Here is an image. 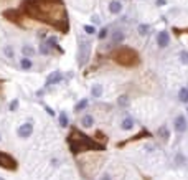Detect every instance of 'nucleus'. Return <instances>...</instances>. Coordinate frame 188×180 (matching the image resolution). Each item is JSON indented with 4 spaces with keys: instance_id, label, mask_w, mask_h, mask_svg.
Wrapping results in <instances>:
<instances>
[{
    "instance_id": "obj_24",
    "label": "nucleus",
    "mask_w": 188,
    "mask_h": 180,
    "mask_svg": "<svg viewBox=\"0 0 188 180\" xmlns=\"http://www.w3.org/2000/svg\"><path fill=\"white\" fill-rule=\"evenodd\" d=\"M127 102H129L127 96H121V98H119V104H121V106H126Z\"/></svg>"
},
{
    "instance_id": "obj_26",
    "label": "nucleus",
    "mask_w": 188,
    "mask_h": 180,
    "mask_svg": "<svg viewBox=\"0 0 188 180\" xmlns=\"http://www.w3.org/2000/svg\"><path fill=\"white\" fill-rule=\"evenodd\" d=\"M106 37H107V28H102V30L101 32H99V38H106Z\"/></svg>"
},
{
    "instance_id": "obj_15",
    "label": "nucleus",
    "mask_w": 188,
    "mask_h": 180,
    "mask_svg": "<svg viewBox=\"0 0 188 180\" xmlns=\"http://www.w3.org/2000/svg\"><path fill=\"white\" fill-rule=\"evenodd\" d=\"M180 101L181 102H188V89L186 88L180 89Z\"/></svg>"
},
{
    "instance_id": "obj_16",
    "label": "nucleus",
    "mask_w": 188,
    "mask_h": 180,
    "mask_svg": "<svg viewBox=\"0 0 188 180\" xmlns=\"http://www.w3.org/2000/svg\"><path fill=\"white\" fill-rule=\"evenodd\" d=\"M101 94H102V86H101V84H96V86L92 88V96H94V98H99Z\"/></svg>"
},
{
    "instance_id": "obj_19",
    "label": "nucleus",
    "mask_w": 188,
    "mask_h": 180,
    "mask_svg": "<svg viewBox=\"0 0 188 180\" xmlns=\"http://www.w3.org/2000/svg\"><path fill=\"white\" fill-rule=\"evenodd\" d=\"M87 104H89V101H87V99L79 101V102H78V106H76V111H83L84 108H87Z\"/></svg>"
},
{
    "instance_id": "obj_6",
    "label": "nucleus",
    "mask_w": 188,
    "mask_h": 180,
    "mask_svg": "<svg viewBox=\"0 0 188 180\" xmlns=\"http://www.w3.org/2000/svg\"><path fill=\"white\" fill-rule=\"evenodd\" d=\"M168 42H170V37H168L167 32H160V33H158L157 43H158V46H160V48H165V46L168 45Z\"/></svg>"
},
{
    "instance_id": "obj_11",
    "label": "nucleus",
    "mask_w": 188,
    "mask_h": 180,
    "mask_svg": "<svg viewBox=\"0 0 188 180\" xmlns=\"http://www.w3.org/2000/svg\"><path fill=\"white\" fill-rule=\"evenodd\" d=\"M132 127H134V122H132V119L129 118V116H127V118H124V119H122V129L129 131V129H132Z\"/></svg>"
},
{
    "instance_id": "obj_25",
    "label": "nucleus",
    "mask_w": 188,
    "mask_h": 180,
    "mask_svg": "<svg viewBox=\"0 0 188 180\" xmlns=\"http://www.w3.org/2000/svg\"><path fill=\"white\" fill-rule=\"evenodd\" d=\"M84 32H86L87 35H92V33H94V27H91V25H86V27H84Z\"/></svg>"
},
{
    "instance_id": "obj_20",
    "label": "nucleus",
    "mask_w": 188,
    "mask_h": 180,
    "mask_svg": "<svg viewBox=\"0 0 188 180\" xmlns=\"http://www.w3.org/2000/svg\"><path fill=\"white\" fill-rule=\"evenodd\" d=\"M180 60L183 65H188V51H181L180 53Z\"/></svg>"
},
{
    "instance_id": "obj_10",
    "label": "nucleus",
    "mask_w": 188,
    "mask_h": 180,
    "mask_svg": "<svg viewBox=\"0 0 188 180\" xmlns=\"http://www.w3.org/2000/svg\"><path fill=\"white\" fill-rule=\"evenodd\" d=\"M22 53L28 58V56H33L35 55V50H33V46H30V45H23L22 46Z\"/></svg>"
},
{
    "instance_id": "obj_7",
    "label": "nucleus",
    "mask_w": 188,
    "mask_h": 180,
    "mask_svg": "<svg viewBox=\"0 0 188 180\" xmlns=\"http://www.w3.org/2000/svg\"><path fill=\"white\" fill-rule=\"evenodd\" d=\"M175 127H177L178 132H185L186 131V119L183 116H178L177 119H175Z\"/></svg>"
},
{
    "instance_id": "obj_17",
    "label": "nucleus",
    "mask_w": 188,
    "mask_h": 180,
    "mask_svg": "<svg viewBox=\"0 0 188 180\" xmlns=\"http://www.w3.org/2000/svg\"><path fill=\"white\" fill-rule=\"evenodd\" d=\"M60 124H61V127H66L68 126V116H66V112H60Z\"/></svg>"
},
{
    "instance_id": "obj_2",
    "label": "nucleus",
    "mask_w": 188,
    "mask_h": 180,
    "mask_svg": "<svg viewBox=\"0 0 188 180\" xmlns=\"http://www.w3.org/2000/svg\"><path fill=\"white\" fill-rule=\"evenodd\" d=\"M68 142H69V147H71L73 154H79V152L91 150V149L92 150H104V146H99L97 142H94L91 137L84 136L83 132H79L78 129H73L69 132Z\"/></svg>"
},
{
    "instance_id": "obj_29",
    "label": "nucleus",
    "mask_w": 188,
    "mask_h": 180,
    "mask_svg": "<svg viewBox=\"0 0 188 180\" xmlns=\"http://www.w3.org/2000/svg\"><path fill=\"white\" fill-rule=\"evenodd\" d=\"M157 5H160V7H162V5H165V0H157Z\"/></svg>"
},
{
    "instance_id": "obj_30",
    "label": "nucleus",
    "mask_w": 188,
    "mask_h": 180,
    "mask_svg": "<svg viewBox=\"0 0 188 180\" xmlns=\"http://www.w3.org/2000/svg\"><path fill=\"white\" fill-rule=\"evenodd\" d=\"M101 180H111V177H109V175H104V177H102Z\"/></svg>"
},
{
    "instance_id": "obj_18",
    "label": "nucleus",
    "mask_w": 188,
    "mask_h": 180,
    "mask_svg": "<svg viewBox=\"0 0 188 180\" xmlns=\"http://www.w3.org/2000/svg\"><path fill=\"white\" fill-rule=\"evenodd\" d=\"M20 65H22L23 69H30V68H32V61L28 60V58H23V60L20 61Z\"/></svg>"
},
{
    "instance_id": "obj_31",
    "label": "nucleus",
    "mask_w": 188,
    "mask_h": 180,
    "mask_svg": "<svg viewBox=\"0 0 188 180\" xmlns=\"http://www.w3.org/2000/svg\"><path fill=\"white\" fill-rule=\"evenodd\" d=\"M0 180H3V178H2V177H0Z\"/></svg>"
},
{
    "instance_id": "obj_23",
    "label": "nucleus",
    "mask_w": 188,
    "mask_h": 180,
    "mask_svg": "<svg viewBox=\"0 0 188 180\" xmlns=\"http://www.w3.org/2000/svg\"><path fill=\"white\" fill-rule=\"evenodd\" d=\"M40 51H42L43 55H48V53H50V48L46 46V43H43V45H42V48H40Z\"/></svg>"
},
{
    "instance_id": "obj_9",
    "label": "nucleus",
    "mask_w": 188,
    "mask_h": 180,
    "mask_svg": "<svg viewBox=\"0 0 188 180\" xmlns=\"http://www.w3.org/2000/svg\"><path fill=\"white\" fill-rule=\"evenodd\" d=\"M109 10H111V13H121L122 12V3L121 2H111Z\"/></svg>"
},
{
    "instance_id": "obj_22",
    "label": "nucleus",
    "mask_w": 188,
    "mask_h": 180,
    "mask_svg": "<svg viewBox=\"0 0 188 180\" xmlns=\"http://www.w3.org/2000/svg\"><path fill=\"white\" fill-rule=\"evenodd\" d=\"M147 32H149V27L147 25H139V33L140 35H145Z\"/></svg>"
},
{
    "instance_id": "obj_8",
    "label": "nucleus",
    "mask_w": 188,
    "mask_h": 180,
    "mask_svg": "<svg viewBox=\"0 0 188 180\" xmlns=\"http://www.w3.org/2000/svg\"><path fill=\"white\" fill-rule=\"evenodd\" d=\"M61 79V74H60V71H53L48 78H46V84H55V83H58V81Z\"/></svg>"
},
{
    "instance_id": "obj_12",
    "label": "nucleus",
    "mask_w": 188,
    "mask_h": 180,
    "mask_svg": "<svg viewBox=\"0 0 188 180\" xmlns=\"http://www.w3.org/2000/svg\"><path fill=\"white\" fill-rule=\"evenodd\" d=\"M124 40V33L122 32H114L112 33V43H121Z\"/></svg>"
},
{
    "instance_id": "obj_4",
    "label": "nucleus",
    "mask_w": 188,
    "mask_h": 180,
    "mask_svg": "<svg viewBox=\"0 0 188 180\" xmlns=\"http://www.w3.org/2000/svg\"><path fill=\"white\" fill-rule=\"evenodd\" d=\"M0 167H3V169H7V170H15L17 169V160L13 157H10L8 154L0 152Z\"/></svg>"
},
{
    "instance_id": "obj_1",
    "label": "nucleus",
    "mask_w": 188,
    "mask_h": 180,
    "mask_svg": "<svg viewBox=\"0 0 188 180\" xmlns=\"http://www.w3.org/2000/svg\"><path fill=\"white\" fill-rule=\"evenodd\" d=\"M27 8L28 13L35 18L68 30V18L64 7L61 5V0H32L27 3Z\"/></svg>"
},
{
    "instance_id": "obj_28",
    "label": "nucleus",
    "mask_w": 188,
    "mask_h": 180,
    "mask_svg": "<svg viewBox=\"0 0 188 180\" xmlns=\"http://www.w3.org/2000/svg\"><path fill=\"white\" fill-rule=\"evenodd\" d=\"M46 111H48L50 116H55V111H51V108H46Z\"/></svg>"
},
{
    "instance_id": "obj_27",
    "label": "nucleus",
    "mask_w": 188,
    "mask_h": 180,
    "mask_svg": "<svg viewBox=\"0 0 188 180\" xmlns=\"http://www.w3.org/2000/svg\"><path fill=\"white\" fill-rule=\"evenodd\" d=\"M17 108H18V101H12V104H10V111H15Z\"/></svg>"
},
{
    "instance_id": "obj_14",
    "label": "nucleus",
    "mask_w": 188,
    "mask_h": 180,
    "mask_svg": "<svg viewBox=\"0 0 188 180\" xmlns=\"http://www.w3.org/2000/svg\"><path fill=\"white\" fill-rule=\"evenodd\" d=\"M158 136H160L162 139H165V141H167V139L170 137V132H168V129H167L165 126H162L160 129H158Z\"/></svg>"
},
{
    "instance_id": "obj_21",
    "label": "nucleus",
    "mask_w": 188,
    "mask_h": 180,
    "mask_svg": "<svg viewBox=\"0 0 188 180\" xmlns=\"http://www.w3.org/2000/svg\"><path fill=\"white\" fill-rule=\"evenodd\" d=\"M5 55H7L8 58H13V48H12V46H5Z\"/></svg>"
},
{
    "instance_id": "obj_5",
    "label": "nucleus",
    "mask_w": 188,
    "mask_h": 180,
    "mask_svg": "<svg viewBox=\"0 0 188 180\" xmlns=\"http://www.w3.org/2000/svg\"><path fill=\"white\" fill-rule=\"evenodd\" d=\"M32 132H33V124L32 122H25V124H22L18 127V136L20 137H30L32 136Z\"/></svg>"
},
{
    "instance_id": "obj_13",
    "label": "nucleus",
    "mask_w": 188,
    "mask_h": 180,
    "mask_svg": "<svg viewBox=\"0 0 188 180\" xmlns=\"http://www.w3.org/2000/svg\"><path fill=\"white\" fill-rule=\"evenodd\" d=\"M92 122H94V119H92L91 114H86L84 118H83V126H84V127H91Z\"/></svg>"
},
{
    "instance_id": "obj_3",
    "label": "nucleus",
    "mask_w": 188,
    "mask_h": 180,
    "mask_svg": "<svg viewBox=\"0 0 188 180\" xmlns=\"http://www.w3.org/2000/svg\"><path fill=\"white\" fill-rule=\"evenodd\" d=\"M114 60L119 63V65H124V66H134V65H137L139 63V55L136 53L134 50L131 48H119V50H116L114 53Z\"/></svg>"
}]
</instances>
